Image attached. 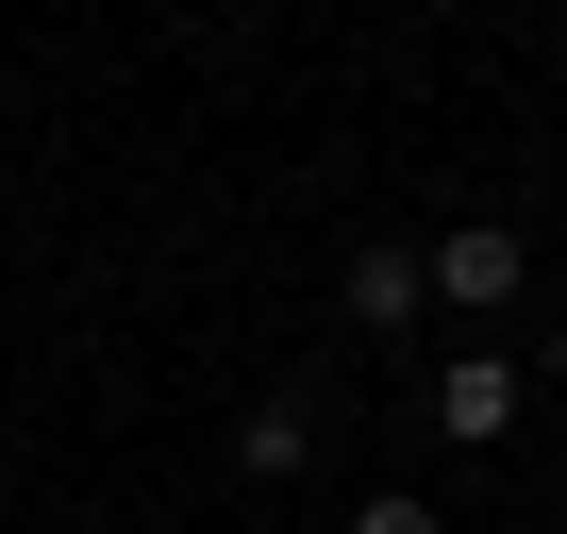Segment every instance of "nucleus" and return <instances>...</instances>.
I'll return each instance as SVG.
<instances>
[{"mask_svg": "<svg viewBox=\"0 0 567 534\" xmlns=\"http://www.w3.org/2000/svg\"><path fill=\"white\" fill-rule=\"evenodd\" d=\"M334 301H351V318H368V335H401V318H417V301H434V267H417V250H401V234H368V250H351V267H334Z\"/></svg>", "mask_w": 567, "mask_h": 534, "instance_id": "nucleus-3", "label": "nucleus"}, {"mask_svg": "<svg viewBox=\"0 0 567 534\" xmlns=\"http://www.w3.org/2000/svg\"><path fill=\"white\" fill-rule=\"evenodd\" d=\"M550 368H567V301H550Z\"/></svg>", "mask_w": 567, "mask_h": 534, "instance_id": "nucleus-6", "label": "nucleus"}, {"mask_svg": "<svg viewBox=\"0 0 567 534\" xmlns=\"http://www.w3.org/2000/svg\"><path fill=\"white\" fill-rule=\"evenodd\" d=\"M417 267H434V301H451V318H517V301H534V250H517L501 217H467V234H434Z\"/></svg>", "mask_w": 567, "mask_h": 534, "instance_id": "nucleus-1", "label": "nucleus"}, {"mask_svg": "<svg viewBox=\"0 0 567 534\" xmlns=\"http://www.w3.org/2000/svg\"><path fill=\"white\" fill-rule=\"evenodd\" d=\"M517 401H534V384H517L501 351H451V368H434V434H451V451H501Z\"/></svg>", "mask_w": 567, "mask_h": 534, "instance_id": "nucleus-2", "label": "nucleus"}, {"mask_svg": "<svg viewBox=\"0 0 567 534\" xmlns=\"http://www.w3.org/2000/svg\"><path fill=\"white\" fill-rule=\"evenodd\" d=\"M351 534H451V517H434V501H368Z\"/></svg>", "mask_w": 567, "mask_h": 534, "instance_id": "nucleus-5", "label": "nucleus"}, {"mask_svg": "<svg viewBox=\"0 0 567 534\" xmlns=\"http://www.w3.org/2000/svg\"><path fill=\"white\" fill-rule=\"evenodd\" d=\"M234 468H250V484H301V468H318V418H301V401H250V418H234Z\"/></svg>", "mask_w": 567, "mask_h": 534, "instance_id": "nucleus-4", "label": "nucleus"}]
</instances>
